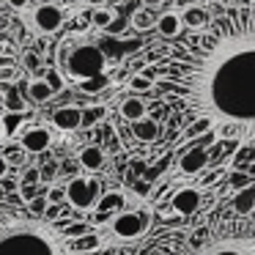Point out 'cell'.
Instances as JSON below:
<instances>
[{
  "instance_id": "obj_21",
  "label": "cell",
  "mask_w": 255,
  "mask_h": 255,
  "mask_svg": "<svg viewBox=\"0 0 255 255\" xmlns=\"http://www.w3.org/2000/svg\"><path fill=\"white\" fill-rule=\"evenodd\" d=\"M88 19H91V25L107 30V28H113V22H116V11H113V8L99 6V8H94V11L88 14Z\"/></svg>"
},
{
  "instance_id": "obj_7",
  "label": "cell",
  "mask_w": 255,
  "mask_h": 255,
  "mask_svg": "<svg viewBox=\"0 0 255 255\" xmlns=\"http://www.w3.org/2000/svg\"><path fill=\"white\" fill-rule=\"evenodd\" d=\"M127 209V195L118 192V189H110V192H102L99 203L94 206V225H102V222H110L118 211Z\"/></svg>"
},
{
  "instance_id": "obj_3",
  "label": "cell",
  "mask_w": 255,
  "mask_h": 255,
  "mask_svg": "<svg viewBox=\"0 0 255 255\" xmlns=\"http://www.w3.org/2000/svg\"><path fill=\"white\" fill-rule=\"evenodd\" d=\"M107 55L88 39H66L61 47H58V72L66 83L80 85L83 91L94 94V91L105 88L107 77Z\"/></svg>"
},
{
  "instance_id": "obj_13",
  "label": "cell",
  "mask_w": 255,
  "mask_h": 255,
  "mask_svg": "<svg viewBox=\"0 0 255 255\" xmlns=\"http://www.w3.org/2000/svg\"><path fill=\"white\" fill-rule=\"evenodd\" d=\"M206 165H209V151L200 148V145L184 151L181 159H178V170H181L184 176H198V173L203 170Z\"/></svg>"
},
{
  "instance_id": "obj_37",
  "label": "cell",
  "mask_w": 255,
  "mask_h": 255,
  "mask_svg": "<svg viewBox=\"0 0 255 255\" xmlns=\"http://www.w3.org/2000/svg\"><path fill=\"white\" fill-rule=\"evenodd\" d=\"M195 3H200V0H195Z\"/></svg>"
},
{
  "instance_id": "obj_34",
  "label": "cell",
  "mask_w": 255,
  "mask_h": 255,
  "mask_svg": "<svg viewBox=\"0 0 255 255\" xmlns=\"http://www.w3.org/2000/svg\"><path fill=\"white\" fill-rule=\"evenodd\" d=\"M8 6H14V8H28L30 0H8Z\"/></svg>"
},
{
  "instance_id": "obj_32",
  "label": "cell",
  "mask_w": 255,
  "mask_h": 255,
  "mask_svg": "<svg viewBox=\"0 0 255 255\" xmlns=\"http://www.w3.org/2000/svg\"><path fill=\"white\" fill-rule=\"evenodd\" d=\"M39 66H41V58L33 55V52H25V69L28 72H39Z\"/></svg>"
},
{
  "instance_id": "obj_35",
  "label": "cell",
  "mask_w": 255,
  "mask_h": 255,
  "mask_svg": "<svg viewBox=\"0 0 255 255\" xmlns=\"http://www.w3.org/2000/svg\"><path fill=\"white\" fill-rule=\"evenodd\" d=\"M6 140V129H3V118H0V143Z\"/></svg>"
},
{
  "instance_id": "obj_2",
  "label": "cell",
  "mask_w": 255,
  "mask_h": 255,
  "mask_svg": "<svg viewBox=\"0 0 255 255\" xmlns=\"http://www.w3.org/2000/svg\"><path fill=\"white\" fill-rule=\"evenodd\" d=\"M0 255H74L61 225L28 206L0 203Z\"/></svg>"
},
{
  "instance_id": "obj_28",
  "label": "cell",
  "mask_w": 255,
  "mask_h": 255,
  "mask_svg": "<svg viewBox=\"0 0 255 255\" xmlns=\"http://www.w3.org/2000/svg\"><path fill=\"white\" fill-rule=\"evenodd\" d=\"M47 200L55 206L66 203V187H61V184H52V187H47Z\"/></svg>"
},
{
  "instance_id": "obj_14",
  "label": "cell",
  "mask_w": 255,
  "mask_h": 255,
  "mask_svg": "<svg viewBox=\"0 0 255 255\" xmlns=\"http://www.w3.org/2000/svg\"><path fill=\"white\" fill-rule=\"evenodd\" d=\"M77 162H80V167H83V170L99 173L102 167H105V162H107V154H105V148H102V145H85V148H80Z\"/></svg>"
},
{
  "instance_id": "obj_18",
  "label": "cell",
  "mask_w": 255,
  "mask_h": 255,
  "mask_svg": "<svg viewBox=\"0 0 255 255\" xmlns=\"http://www.w3.org/2000/svg\"><path fill=\"white\" fill-rule=\"evenodd\" d=\"M28 96H30V102H36V105H44V102H50L52 96H55V88L50 85L47 77H33L28 83Z\"/></svg>"
},
{
  "instance_id": "obj_22",
  "label": "cell",
  "mask_w": 255,
  "mask_h": 255,
  "mask_svg": "<svg viewBox=\"0 0 255 255\" xmlns=\"http://www.w3.org/2000/svg\"><path fill=\"white\" fill-rule=\"evenodd\" d=\"M129 22H132L134 30H151L156 25V17H154V11L145 6V8H137V11L132 14V19H129Z\"/></svg>"
},
{
  "instance_id": "obj_4",
  "label": "cell",
  "mask_w": 255,
  "mask_h": 255,
  "mask_svg": "<svg viewBox=\"0 0 255 255\" xmlns=\"http://www.w3.org/2000/svg\"><path fill=\"white\" fill-rule=\"evenodd\" d=\"M102 181L94 176H72L66 184V203L74 211H91L102 198Z\"/></svg>"
},
{
  "instance_id": "obj_31",
  "label": "cell",
  "mask_w": 255,
  "mask_h": 255,
  "mask_svg": "<svg viewBox=\"0 0 255 255\" xmlns=\"http://www.w3.org/2000/svg\"><path fill=\"white\" fill-rule=\"evenodd\" d=\"M19 184H41L39 167H25L22 176H19Z\"/></svg>"
},
{
  "instance_id": "obj_6",
  "label": "cell",
  "mask_w": 255,
  "mask_h": 255,
  "mask_svg": "<svg viewBox=\"0 0 255 255\" xmlns=\"http://www.w3.org/2000/svg\"><path fill=\"white\" fill-rule=\"evenodd\" d=\"M63 19H66V14H63V8L55 6V3H39V6H33L28 14L30 28L41 36L58 33V30L63 28Z\"/></svg>"
},
{
  "instance_id": "obj_16",
  "label": "cell",
  "mask_w": 255,
  "mask_h": 255,
  "mask_svg": "<svg viewBox=\"0 0 255 255\" xmlns=\"http://www.w3.org/2000/svg\"><path fill=\"white\" fill-rule=\"evenodd\" d=\"M118 113H121L124 121L134 124V121L148 116V107H145V102L140 99V96H127V99L121 102V107H118Z\"/></svg>"
},
{
  "instance_id": "obj_33",
  "label": "cell",
  "mask_w": 255,
  "mask_h": 255,
  "mask_svg": "<svg viewBox=\"0 0 255 255\" xmlns=\"http://www.w3.org/2000/svg\"><path fill=\"white\" fill-rule=\"evenodd\" d=\"M8 173H11V165H8V159H6V156L0 154V181H3V178H6Z\"/></svg>"
},
{
  "instance_id": "obj_20",
  "label": "cell",
  "mask_w": 255,
  "mask_h": 255,
  "mask_svg": "<svg viewBox=\"0 0 255 255\" xmlns=\"http://www.w3.org/2000/svg\"><path fill=\"white\" fill-rule=\"evenodd\" d=\"M72 253L74 255H83V253H96V250L102 247V236L96 231H88V233H83V236H77V239H72Z\"/></svg>"
},
{
  "instance_id": "obj_9",
  "label": "cell",
  "mask_w": 255,
  "mask_h": 255,
  "mask_svg": "<svg viewBox=\"0 0 255 255\" xmlns=\"http://www.w3.org/2000/svg\"><path fill=\"white\" fill-rule=\"evenodd\" d=\"M200 203H203V195H200L198 187H181V189H176L173 198H170L173 214H181V217L195 214V211L200 209Z\"/></svg>"
},
{
  "instance_id": "obj_24",
  "label": "cell",
  "mask_w": 255,
  "mask_h": 255,
  "mask_svg": "<svg viewBox=\"0 0 255 255\" xmlns=\"http://www.w3.org/2000/svg\"><path fill=\"white\" fill-rule=\"evenodd\" d=\"M58 225H61L63 236H66L69 242H72V239H77V236H83V233H88V231H94L88 222H58Z\"/></svg>"
},
{
  "instance_id": "obj_5",
  "label": "cell",
  "mask_w": 255,
  "mask_h": 255,
  "mask_svg": "<svg viewBox=\"0 0 255 255\" xmlns=\"http://www.w3.org/2000/svg\"><path fill=\"white\" fill-rule=\"evenodd\" d=\"M151 225L148 209H137V211H118L110 220V233L118 239V242H134L145 233V228Z\"/></svg>"
},
{
  "instance_id": "obj_8",
  "label": "cell",
  "mask_w": 255,
  "mask_h": 255,
  "mask_svg": "<svg viewBox=\"0 0 255 255\" xmlns=\"http://www.w3.org/2000/svg\"><path fill=\"white\" fill-rule=\"evenodd\" d=\"M52 145V132L47 127H28L19 132V148L25 154H44L47 148Z\"/></svg>"
},
{
  "instance_id": "obj_12",
  "label": "cell",
  "mask_w": 255,
  "mask_h": 255,
  "mask_svg": "<svg viewBox=\"0 0 255 255\" xmlns=\"http://www.w3.org/2000/svg\"><path fill=\"white\" fill-rule=\"evenodd\" d=\"M181 22L187 30H192V33H198V30H203L206 25L211 22V11L206 6H200V3H187L181 11Z\"/></svg>"
},
{
  "instance_id": "obj_19",
  "label": "cell",
  "mask_w": 255,
  "mask_h": 255,
  "mask_svg": "<svg viewBox=\"0 0 255 255\" xmlns=\"http://www.w3.org/2000/svg\"><path fill=\"white\" fill-rule=\"evenodd\" d=\"M233 211L236 214H253L255 211V184H247V187L236 189V195H233Z\"/></svg>"
},
{
  "instance_id": "obj_36",
  "label": "cell",
  "mask_w": 255,
  "mask_h": 255,
  "mask_svg": "<svg viewBox=\"0 0 255 255\" xmlns=\"http://www.w3.org/2000/svg\"><path fill=\"white\" fill-rule=\"evenodd\" d=\"M145 6H156V3H162V0H143Z\"/></svg>"
},
{
  "instance_id": "obj_23",
  "label": "cell",
  "mask_w": 255,
  "mask_h": 255,
  "mask_svg": "<svg viewBox=\"0 0 255 255\" xmlns=\"http://www.w3.org/2000/svg\"><path fill=\"white\" fill-rule=\"evenodd\" d=\"M107 110L102 105H94V107H83V127H96L99 121H105Z\"/></svg>"
},
{
  "instance_id": "obj_15",
  "label": "cell",
  "mask_w": 255,
  "mask_h": 255,
  "mask_svg": "<svg viewBox=\"0 0 255 255\" xmlns=\"http://www.w3.org/2000/svg\"><path fill=\"white\" fill-rule=\"evenodd\" d=\"M156 33L162 36V39H178V36L184 33V22H181V14L176 11H165L156 17Z\"/></svg>"
},
{
  "instance_id": "obj_10",
  "label": "cell",
  "mask_w": 255,
  "mask_h": 255,
  "mask_svg": "<svg viewBox=\"0 0 255 255\" xmlns=\"http://www.w3.org/2000/svg\"><path fill=\"white\" fill-rule=\"evenodd\" d=\"M200 255H255V239H225L206 247Z\"/></svg>"
},
{
  "instance_id": "obj_27",
  "label": "cell",
  "mask_w": 255,
  "mask_h": 255,
  "mask_svg": "<svg viewBox=\"0 0 255 255\" xmlns=\"http://www.w3.org/2000/svg\"><path fill=\"white\" fill-rule=\"evenodd\" d=\"M228 184H231V189H242V187H247V184H253V178L247 176V170H233L231 176H228Z\"/></svg>"
},
{
  "instance_id": "obj_29",
  "label": "cell",
  "mask_w": 255,
  "mask_h": 255,
  "mask_svg": "<svg viewBox=\"0 0 255 255\" xmlns=\"http://www.w3.org/2000/svg\"><path fill=\"white\" fill-rule=\"evenodd\" d=\"M39 176H41V184L55 181V176H58V162H47V165H41V167H39Z\"/></svg>"
},
{
  "instance_id": "obj_26",
  "label": "cell",
  "mask_w": 255,
  "mask_h": 255,
  "mask_svg": "<svg viewBox=\"0 0 255 255\" xmlns=\"http://www.w3.org/2000/svg\"><path fill=\"white\" fill-rule=\"evenodd\" d=\"M28 206V211L30 214H36V217H44V211H47V206H50V200H47V195H36L30 203H25Z\"/></svg>"
},
{
  "instance_id": "obj_1",
  "label": "cell",
  "mask_w": 255,
  "mask_h": 255,
  "mask_svg": "<svg viewBox=\"0 0 255 255\" xmlns=\"http://www.w3.org/2000/svg\"><path fill=\"white\" fill-rule=\"evenodd\" d=\"M154 85L211 132L255 145V0L211 14V22L173 47Z\"/></svg>"
},
{
  "instance_id": "obj_25",
  "label": "cell",
  "mask_w": 255,
  "mask_h": 255,
  "mask_svg": "<svg viewBox=\"0 0 255 255\" xmlns=\"http://www.w3.org/2000/svg\"><path fill=\"white\" fill-rule=\"evenodd\" d=\"M129 88L137 91V94H140V91H151V88H154V80H151L148 74H134V77L129 80Z\"/></svg>"
},
{
  "instance_id": "obj_30",
  "label": "cell",
  "mask_w": 255,
  "mask_h": 255,
  "mask_svg": "<svg viewBox=\"0 0 255 255\" xmlns=\"http://www.w3.org/2000/svg\"><path fill=\"white\" fill-rule=\"evenodd\" d=\"M200 132H211V124L203 121V118H195L192 127H187V137H198Z\"/></svg>"
},
{
  "instance_id": "obj_17",
  "label": "cell",
  "mask_w": 255,
  "mask_h": 255,
  "mask_svg": "<svg viewBox=\"0 0 255 255\" xmlns=\"http://www.w3.org/2000/svg\"><path fill=\"white\" fill-rule=\"evenodd\" d=\"M159 124L154 121V118H140V121H134L132 124V134H134V140H140V143H154L156 137H159Z\"/></svg>"
},
{
  "instance_id": "obj_11",
  "label": "cell",
  "mask_w": 255,
  "mask_h": 255,
  "mask_svg": "<svg viewBox=\"0 0 255 255\" xmlns=\"http://www.w3.org/2000/svg\"><path fill=\"white\" fill-rule=\"evenodd\" d=\"M52 127L61 129V132H77V129H83V107H77V105L58 107L52 113Z\"/></svg>"
}]
</instances>
